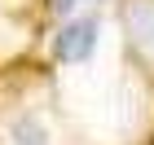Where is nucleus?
Here are the masks:
<instances>
[{"label": "nucleus", "instance_id": "2", "mask_svg": "<svg viewBox=\"0 0 154 145\" xmlns=\"http://www.w3.org/2000/svg\"><path fill=\"white\" fill-rule=\"evenodd\" d=\"M128 40L137 53H145V57H154V0H132L128 5Z\"/></svg>", "mask_w": 154, "mask_h": 145}, {"label": "nucleus", "instance_id": "3", "mask_svg": "<svg viewBox=\"0 0 154 145\" xmlns=\"http://www.w3.org/2000/svg\"><path fill=\"white\" fill-rule=\"evenodd\" d=\"M88 5H101V0H53V9H57L62 18H75V13L88 9Z\"/></svg>", "mask_w": 154, "mask_h": 145}, {"label": "nucleus", "instance_id": "1", "mask_svg": "<svg viewBox=\"0 0 154 145\" xmlns=\"http://www.w3.org/2000/svg\"><path fill=\"white\" fill-rule=\"evenodd\" d=\"M93 48H97V18H71V22H62L57 40H53V53L62 62H84Z\"/></svg>", "mask_w": 154, "mask_h": 145}]
</instances>
